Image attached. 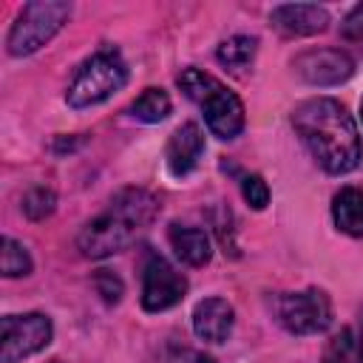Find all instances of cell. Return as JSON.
Returning a JSON list of instances; mask_svg holds the SVG:
<instances>
[{"label": "cell", "instance_id": "18", "mask_svg": "<svg viewBox=\"0 0 363 363\" xmlns=\"http://www.w3.org/2000/svg\"><path fill=\"white\" fill-rule=\"evenodd\" d=\"M323 363H357V340L352 329H340L329 340L323 352Z\"/></svg>", "mask_w": 363, "mask_h": 363}, {"label": "cell", "instance_id": "5", "mask_svg": "<svg viewBox=\"0 0 363 363\" xmlns=\"http://www.w3.org/2000/svg\"><path fill=\"white\" fill-rule=\"evenodd\" d=\"M128 82V68L116 51H99L91 60L82 62L77 71L71 88H68V105L71 108H91L122 91Z\"/></svg>", "mask_w": 363, "mask_h": 363}, {"label": "cell", "instance_id": "3", "mask_svg": "<svg viewBox=\"0 0 363 363\" xmlns=\"http://www.w3.org/2000/svg\"><path fill=\"white\" fill-rule=\"evenodd\" d=\"M176 82L201 108L207 128L218 139H235L241 133V128H244V105L227 85H221L216 77H210V74H204L199 68H184Z\"/></svg>", "mask_w": 363, "mask_h": 363}, {"label": "cell", "instance_id": "10", "mask_svg": "<svg viewBox=\"0 0 363 363\" xmlns=\"http://www.w3.org/2000/svg\"><path fill=\"white\" fill-rule=\"evenodd\" d=\"M269 23L286 37H309L329 26V11L315 3H284L269 11Z\"/></svg>", "mask_w": 363, "mask_h": 363}, {"label": "cell", "instance_id": "8", "mask_svg": "<svg viewBox=\"0 0 363 363\" xmlns=\"http://www.w3.org/2000/svg\"><path fill=\"white\" fill-rule=\"evenodd\" d=\"M187 292L184 275L170 267L162 255H150L142 275V306L147 312H164L176 306Z\"/></svg>", "mask_w": 363, "mask_h": 363}, {"label": "cell", "instance_id": "19", "mask_svg": "<svg viewBox=\"0 0 363 363\" xmlns=\"http://www.w3.org/2000/svg\"><path fill=\"white\" fill-rule=\"evenodd\" d=\"M54 201H57V199H54L51 190L34 187V190H28L26 199H23V213H26L28 218H34V221H43L45 216L54 213Z\"/></svg>", "mask_w": 363, "mask_h": 363}, {"label": "cell", "instance_id": "9", "mask_svg": "<svg viewBox=\"0 0 363 363\" xmlns=\"http://www.w3.org/2000/svg\"><path fill=\"white\" fill-rule=\"evenodd\" d=\"M295 74L309 85H340L354 74V62L346 51L337 48H315L303 51L292 62Z\"/></svg>", "mask_w": 363, "mask_h": 363}, {"label": "cell", "instance_id": "7", "mask_svg": "<svg viewBox=\"0 0 363 363\" xmlns=\"http://www.w3.org/2000/svg\"><path fill=\"white\" fill-rule=\"evenodd\" d=\"M0 329H3V346H0L3 363H17L51 343V320L40 312L6 315Z\"/></svg>", "mask_w": 363, "mask_h": 363}, {"label": "cell", "instance_id": "11", "mask_svg": "<svg viewBox=\"0 0 363 363\" xmlns=\"http://www.w3.org/2000/svg\"><path fill=\"white\" fill-rule=\"evenodd\" d=\"M201 153H204V133H201V128L196 122L179 125L173 130L170 142H167V150H164V162H167L170 176L182 179L190 170H196Z\"/></svg>", "mask_w": 363, "mask_h": 363}, {"label": "cell", "instance_id": "16", "mask_svg": "<svg viewBox=\"0 0 363 363\" xmlns=\"http://www.w3.org/2000/svg\"><path fill=\"white\" fill-rule=\"evenodd\" d=\"M130 113L139 122H162L170 113V96L162 88H147L142 96H136V102L130 105Z\"/></svg>", "mask_w": 363, "mask_h": 363}, {"label": "cell", "instance_id": "23", "mask_svg": "<svg viewBox=\"0 0 363 363\" xmlns=\"http://www.w3.org/2000/svg\"><path fill=\"white\" fill-rule=\"evenodd\" d=\"M167 363H216V360L201 352H193V349H176Z\"/></svg>", "mask_w": 363, "mask_h": 363}, {"label": "cell", "instance_id": "22", "mask_svg": "<svg viewBox=\"0 0 363 363\" xmlns=\"http://www.w3.org/2000/svg\"><path fill=\"white\" fill-rule=\"evenodd\" d=\"M340 34H343V40L363 45V3H357V6L343 17V23H340Z\"/></svg>", "mask_w": 363, "mask_h": 363}, {"label": "cell", "instance_id": "6", "mask_svg": "<svg viewBox=\"0 0 363 363\" xmlns=\"http://www.w3.org/2000/svg\"><path fill=\"white\" fill-rule=\"evenodd\" d=\"M275 320L292 335H318L332 323V301L323 289L312 286L303 292H284L272 301Z\"/></svg>", "mask_w": 363, "mask_h": 363}, {"label": "cell", "instance_id": "1", "mask_svg": "<svg viewBox=\"0 0 363 363\" xmlns=\"http://www.w3.org/2000/svg\"><path fill=\"white\" fill-rule=\"evenodd\" d=\"M292 128L326 173H349L360 164V133L352 113L329 96H315L292 111Z\"/></svg>", "mask_w": 363, "mask_h": 363}, {"label": "cell", "instance_id": "2", "mask_svg": "<svg viewBox=\"0 0 363 363\" xmlns=\"http://www.w3.org/2000/svg\"><path fill=\"white\" fill-rule=\"evenodd\" d=\"M156 213H159V201L147 190L128 187L111 199L102 216H96L82 227L77 244L85 258L113 255L128 244H133L136 235L145 233L147 224L156 218Z\"/></svg>", "mask_w": 363, "mask_h": 363}, {"label": "cell", "instance_id": "13", "mask_svg": "<svg viewBox=\"0 0 363 363\" xmlns=\"http://www.w3.org/2000/svg\"><path fill=\"white\" fill-rule=\"evenodd\" d=\"M170 247L187 267H204L210 261V238L199 227L170 224Z\"/></svg>", "mask_w": 363, "mask_h": 363}, {"label": "cell", "instance_id": "17", "mask_svg": "<svg viewBox=\"0 0 363 363\" xmlns=\"http://www.w3.org/2000/svg\"><path fill=\"white\" fill-rule=\"evenodd\" d=\"M0 269L6 278H20V275H28L31 272V255L28 250L14 241V238H3V250H0Z\"/></svg>", "mask_w": 363, "mask_h": 363}, {"label": "cell", "instance_id": "4", "mask_svg": "<svg viewBox=\"0 0 363 363\" xmlns=\"http://www.w3.org/2000/svg\"><path fill=\"white\" fill-rule=\"evenodd\" d=\"M71 14V6L62 3V0H34V3H26L17 23L11 26L9 31V54L11 57H26V54H34L40 51L68 20Z\"/></svg>", "mask_w": 363, "mask_h": 363}, {"label": "cell", "instance_id": "12", "mask_svg": "<svg viewBox=\"0 0 363 363\" xmlns=\"http://www.w3.org/2000/svg\"><path fill=\"white\" fill-rule=\"evenodd\" d=\"M235 312L224 298H204L193 309V332L207 343H224L233 332Z\"/></svg>", "mask_w": 363, "mask_h": 363}, {"label": "cell", "instance_id": "15", "mask_svg": "<svg viewBox=\"0 0 363 363\" xmlns=\"http://www.w3.org/2000/svg\"><path fill=\"white\" fill-rule=\"evenodd\" d=\"M255 51H258V40H255V37L235 34V37H230V40H224V43L218 45V54H216V57H218V62H221L224 68H230V71H244V68H250Z\"/></svg>", "mask_w": 363, "mask_h": 363}, {"label": "cell", "instance_id": "24", "mask_svg": "<svg viewBox=\"0 0 363 363\" xmlns=\"http://www.w3.org/2000/svg\"><path fill=\"white\" fill-rule=\"evenodd\" d=\"M354 340H357V363H363V315H360V335Z\"/></svg>", "mask_w": 363, "mask_h": 363}, {"label": "cell", "instance_id": "14", "mask_svg": "<svg viewBox=\"0 0 363 363\" xmlns=\"http://www.w3.org/2000/svg\"><path fill=\"white\" fill-rule=\"evenodd\" d=\"M332 218L340 233L346 235H363V190L360 187H343L332 199Z\"/></svg>", "mask_w": 363, "mask_h": 363}, {"label": "cell", "instance_id": "20", "mask_svg": "<svg viewBox=\"0 0 363 363\" xmlns=\"http://www.w3.org/2000/svg\"><path fill=\"white\" fill-rule=\"evenodd\" d=\"M241 193H244V199H247V204L252 210H264L269 204V187H267V182L261 176H244Z\"/></svg>", "mask_w": 363, "mask_h": 363}, {"label": "cell", "instance_id": "21", "mask_svg": "<svg viewBox=\"0 0 363 363\" xmlns=\"http://www.w3.org/2000/svg\"><path fill=\"white\" fill-rule=\"evenodd\" d=\"M94 286H96V292H99L108 303H116V301L122 298V281H119L113 272H108V269H99V272L94 275Z\"/></svg>", "mask_w": 363, "mask_h": 363}]
</instances>
